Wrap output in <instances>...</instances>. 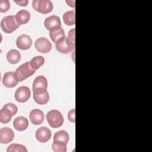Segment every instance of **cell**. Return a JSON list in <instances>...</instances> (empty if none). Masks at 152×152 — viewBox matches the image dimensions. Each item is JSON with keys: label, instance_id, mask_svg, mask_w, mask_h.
Here are the masks:
<instances>
[{"label": "cell", "instance_id": "8992f818", "mask_svg": "<svg viewBox=\"0 0 152 152\" xmlns=\"http://www.w3.org/2000/svg\"><path fill=\"white\" fill-rule=\"evenodd\" d=\"M31 92L27 86H20L15 91V99L20 103L27 102L30 97Z\"/></svg>", "mask_w": 152, "mask_h": 152}, {"label": "cell", "instance_id": "9a60e30c", "mask_svg": "<svg viewBox=\"0 0 152 152\" xmlns=\"http://www.w3.org/2000/svg\"><path fill=\"white\" fill-rule=\"evenodd\" d=\"M28 126V119L24 116H18L14 119L13 121V126L19 131L26 130Z\"/></svg>", "mask_w": 152, "mask_h": 152}, {"label": "cell", "instance_id": "f546056e", "mask_svg": "<svg viewBox=\"0 0 152 152\" xmlns=\"http://www.w3.org/2000/svg\"><path fill=\"white\" fill-rule=\"evenodd\" d=\"M15 3H17L18 5L20 6H24L26 7L27 4H28V1L27 0H24V1H14Z\"/></svg>", "mask_w": 152, "mask_h": 152}, {"label": "cell", "instance_id": "5b68a950", "mask_svg": "<svg viewBox=\"0 0 152 152\" xmlns=\"http://www.w3.org/2000/svg\"><path fill=\"white\" fill-rule=\"evenodd\" d=\"M32 7L36 11L42 14H48L53 10V4L50 0H34Z\"/></svg>", "mask_w": 152, "mask_h": 152}, {"label": "cell", "instance_id": "7402d4cb", "mask_svg": "<svg viewBox=\"0 0 152 152\" xmlns=\"http://www.w3.org/2000/svg\"><path fill=\"white\" fill-rule=\"evenodd\" d=\"M69 135L64 130H61L56 132L53 136V141H59L67 144L69 141Z\"/></svg>", "mask_w": 152, "mask_h": 152}, {"label": "cell", "instance_id": "52a82bcc", "mask_svg": "<svg viewBox=\"0 0 152 152\" xmlns=\"http://www.w3.org/2000/svg\"><path fill=\"white\" fill-rule=\"evenodd\" d=\"M33 91V99L35 102L39 104H45L49 100V95L45 89H37Z\"/></svg>", "mask_w": 152, "mask_h": 152}, {"label": "cell", "instance_id": "484cf974", "mask_svg": "<svg viewBox=\"0 0 152 152\" xmlns=\"http://www.w3.org/2000/svg\"><path fill=\"white\" fill-rule=\"evenodd\" d=\"M10 4L8 0H0V12H5L9 10Z\"/></svg>", "mask_w": 152, "mask_h": 152}, {"label": "cell", "instance_id": "d4e9b609", "mask_svg": "<svg viewBox=\"0 0 152 152\" xmlns=\"http://www.w3.org/2000/svg\"><path fill=\"white\" fill-rule=\"evenodd\" d=\"M7 152H27V149L26 147L22 145V144H10L7 149Z\"/></svg>", "mask_w": 152, "mask_h": 152}, {"label": "cell", "instance_id": "f1b7e54d", "mask_svg": "<svg viewBox=\"0 0 152 152\" xmlns=\"http://www.w3.org/2000/svg\"><path fill=\"white\" fill-rule=\"evenodd\" d=\"M68 37L75 42V28H73L69 30Z\"/></svg>", "mask_w": 152, "mask_h": 152}, {"label": "cell", "instance_id": "44dd1931", "mask_svg": "<svg viewBox=\"0 0 152 152\" xmlns=\"http://www.w3.org/2000/svg\"><path fill=\"white\" fill-rule=\"evenodd\" d=\"M12 116V112L9 109L3 107L0 110V122L7 124L11 121Z\"/></svg>", "mask_w": 152, "mask_h": 152}, {"label": "cell", "instance_id": "6da1fadb", "mask_svg": "<svg viewBox=\"0 0 152 152\" xmlns=\"http://www.w3.org/2000/svg\"><path fill=\"white\" fill-rule=\"evenodd\" d=\"M20 26L17 21L15 15H8L4 17L1 21V28L6 33H11Z\"/></svg>", "mask_w": 152, "mask_h": 152}, {"label": "cell", "instance_id": "d6986e66", "mask_svg": "<svg viewBox=\"0 0 152 152\" xmlns=\"http://www.w3.org/2000/svg\"><path fill=\"white\" fill-rule=\"evenodd\" d=\"M7 59L10 64H16L21 59V54L17 49H11L7 54Z\"/></svg>", "mask_w": 152, "mask_h": 152}, {"label": "cell", "instance_id": "83f0119b", "mask_svg": "<svg viewBox=\"0 0 152 152\" xmlns=\"http://www.w3.org/2000/svg\"><path fill=\"white\" fill-rule=\"evenodd\" d=\"M75 109H73L70 110L68 112V120H69L70 122H73V123H74L75 121Z\"/></svg>", "mask_w": 152, "mask_h": 152}, {"label": "cell", "instance_id": "ba28073f", "mask_svg": "<svg viewBox=\"0 0 152 152\" xmlns=\"http://www.w3.org/2000/svg\"><path fill=\"white\" fill-rule=\"evenodd\" d=\"M34 46L38 52L43 53H48L52 48L51 43L45 37L37 39L34 43Z\"/></svg>", "mask_w": 152, "mask_h": 152}, {"label": "cell", "instance_id": "3957f363", "mask_svg": "<svg viewBox=\"0 0 152 152\" xmlns=\"http://www.w3.org/2000/svg\"><path fill=\"white\" fill-rule=\"evenodd\" d=\"M46 119L49 125L54 128L60 127L64 123V117L57 110H52L46 114Z\"/></svg>", "mask_w": 152, "mask_h": 152}, {"label": "cell", "instance_id": "603a6c76", "mask_svg": "<svg viewBox=\"0 0 152 152\" xmlns=\"http://www.w3.org/2000/svg\"><path fill=\"white\" fill-rule=\"evenodd\" d=\"M45 63V58L42 56H36L33 57L30 61V65L34 69H38Z\"/></svg>", "mask_w": 152, "mask_h": 152}, {"label": "cell", "instance_id": "7a4b0ae2", "mask_svg": "<svg viewBox=\"0 0 152 152\" xmlns=\"http://www.w3.org/2000/svg\"><path fill=\"white\" fill-rule=\"evenodd\" d=\"M35 71L30 65V62H27L17 68L15 75L18 81H22L34 74Z\"/></svg>", "mask_w": 152, "mask_h": 152}, {"label": "cell", "instance_id": "7c38bea8", "mask_svg": "<svg viewBox=\"0 0 152 152\" xmlns=\"http://www.w3.org/2000/svg\"><path fill=\"white\" fill-rule=\"evenodd\" d=\"M14 137L13 131L8 127H3L0 129V142L8 144L11 142Z\"/></svg>", "mask_w": 152, "mask_h": 152}, {"label": "cell", "instance_id": "4fadbf2b", "mask_svg": "<svg viewBox=\"0 0 152 152\" xmlns=\"http://www.w3.org/2000/svg\"><path fill=\"white\" fill-rule=\"evenodd\" d=\"M18 81L15 75V72L9 71L4 74L2 78V83L5 87L8 88H12L15 87Z\"/></svg>", "mask_w": 152, "mask_h": 152}, {"label": "cell", "instance_id": "30bf717a", "mask_svg": "<svg viewBox=\"0 0 152 152\" xmlns=\"http://www.w3.org/2000/svg\"><path fill=\"white\" fill-rule=\"evenodd\" d=\"M32 45V40L27 34H21L17 37L16 40L17 46L21 50L28 49Z\"/></svg>", "mask_w": 152, "mask_h": 152}, {"label": "cell", "instance_id": "277c9868", "mask_svg": "<svg viewBox=\"0 0 152 152\" xmlns=\"http://www.w3.org/2000/svg\"><path fill=\"white\" fill-rule=\"evenodd\" d=\"M57 50L62 53H68L75 48V42L68 37L61 39L55 43Z\"/></svg>", "mask_w": 152, "mask_h": 152}, {"label": "cell", "instance_id": "5bb4252c", "mask_svg": "<svg viewBox=\"0 0 152 152\" xmlns=\"http://www.w3.org/2000/svg\"><path fill=\"white\" fill-rule=\"evenodd\" d=\"M29 118L31 122L35 125H40L44 121V113L43 112L37 109H35L32 110L29 115Z\"/></svg>", "mask_w": 152, "mask_h": 152}, {"label": "cell", "instance_id": "2e32d148", "mask_svg": "<svg viewBox=\"0 0 152 152\" xmlns=\"http://www.w3.org/2000/svg\"><path fill=\"white\" fill-rule=\"evenodd\" d=\"M48 87V81L45 77L43 75L37 76L33 83V91L37 89H45Z\"/></svg>", "mask_w": 152, "mask_h": 152}, {"label": "cell", "instance_id": "9c48e42d", "mask_svg": "<svg viewBox=\"0 0 152 152\" xmlns=\"http://www.w3.org/2000/svg\"><path fill=\"white\" fill-rule=\"evenodd\" d=\"M51 131L46 126H42L36 131V140L40 142H46L51 138Z\"/></svg>", "mask_w": 152, "mask_h": 152}, {"label": "cell", "instance_id": "4316f807", "mask_svg": "<svg viewBox=\"0 0 152 152\" xmlns=\"http://www.w3.org/2000/svg\"><path fill=\"white\" fill-rule=\"evenodd\" d=\"M3 107H6V108H7L8 109H9V110L12 112L13 116L15 115L17 113V111H18V107H17V106L16 105H15L14 104L12 103H7V104H5Z\"/></svg>", "mask_w": 152, "mask_h": 152}, {"label": "cell", "instance_id": "e0dca14e", "mask_svg": "<svg viewBox=\"0 0 152 152\" xmlns=\"http://www.w3.org/2000/svg\"><path fill=\"white\" fill-rule=\"evenodd\" d=\"M49 36L53 42L56 43L59 40L65 37V31L61 27H57L49 31Z\"/></svg>", "mask_w": 152, "mask_h": 152}, {"label": "cell", "instance_id": "8fae6325", "mask_svg": "<svg viewBox=\"0 0 152 152\" xmlns=\"http://www.w3.org/2000/svg\"><path fill=\"white\" fill-rule=\"evenodd\" d=\"M44 25L45 28L50 31L52 29H54L57 27H61V22L60 18L55 15L49 16L44 21Z\"/></svg>", "mask_w": 152, "mask_h": 152}, {"label": "cell", "instance_id": "ac0fdd59", "mask_svg": "<svg viewBox=\"0 0 152 152\" xmlns=\"http://www.w3.org/2000/svg\"><path fill=\"white\" fill-rule=\"evenodd\" d=\"M15 17L20 25L25 24L29 21L30 19V14L26 10H21L17 12Z\"/></svg>", "mask_w": 152, "mask_h": 152}, {"label": "cell", "instance_id": "ffe728a7", "mask_svg": "<svg viewBox=\"0 0 152 152\" xmlns=\"http://www.w3.org/2000/svg\"><path fill=\"white\" fill-rule=\"evenodd\" d=\"M75 10L65 12L63 15V20L64 23L68 26L74 25L75 23Z\"/></svg>", "mask_w": 152, "mask_h": 152}, {"label": "cell", "instance_id": "cb8c5ba5", "mask_svg": "<svg viewBox=\"0 0 152 152\" xmlns=\"http://www.w3.org/2000/svg\"><path fill=\"white\" fill-rule=\"evenodd\" d=\"M66 144L61 141H53L52 145V150L54 152H66L67 150Z\"/></svg>", "mask_w": 152, "mask_h": 152}]
</instances>
